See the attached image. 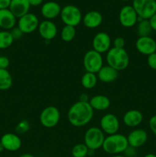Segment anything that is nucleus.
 Here are the masks:
<instances>
[{
    "instance_id": "obj_1",
    "label": "nucleus",
    "mask_w": 156,
    "mask_h": 157,
    "mask_svg": "<svg viewBox=\"0 0 156 157\" xmlns=\"http://www.w3.org/2000/svg\"><path fill=\"white\" fill-rule=\"evenodd\" d=\"M94 110L89 102L78 101L70 107L67 113L69 123L75 127H81L88 124L93 117Z\"/></svg>"
},
{
    "instance_id": "obj_2",
    "label": "nucleus",
    "mask_w": 156,
    "mask_h": 157,
    "mask_svg": "<svg viewBox=\"0 0 156 157\" xmlns=\"http://www.w3.org/2000/svg\"><path fill=\"white\" fill-rule=\"evenodd\" d=\"M128 147L127 136L117 133L113 135H108L104 140L102 148L105 153L113 156L123 153Z\"/></svg>"
},
{
    "instance_id": "obj_3",
    "label": "nucleus",
    "mask_w": 156,
    "mask_h": 157,
    "mask_svg": "<svg viewBox=\"0 0 156 157\" xmlns=\"http://www.w3.org/2000/svg\"><path fill=\"white\" fill-rule=\"evenodd\" d=\"M106 61L107 64L116 71H123L129 64V56L125 48L113 47L106 52Z\"/></svg>"
},
{
    "instance_id": "obj_4",
    "label": "nucleus",
    "mask_w": 156,
    "mask_h": 157,
    "mask_svg": "<svg viewBox=\"0 0 156 157\" xmlns=\"http://www.w3.org/2000/svg\"><path fill=\"white\" fill-rule=\"evenodd\" d=\"M105 138V133L99 127H92L84 134V144L89 150L95 151L102 148Z\"/></svg>"
},
{
    "instance_id": "obj_5",
    "label": "nucleus",
    "mask_w": 156,
    "mask_h": 157,
    "mask_svg": "<svg viewBox=\"0 0 156 157\" xmlns=\"http://www.w3.org/2000/svg\"><path fill=\"white\" fill-rule=\"evenodd\" d=\"M61 21L65 25L76 26L79 25L82 21L83 16L79 8L73 5H67L61 9Z\"/></svg>"
},
{
    "instance_id": "obj_6",
    "label": "nucleus",
    "mask_w": 156,
    "mask_h": 157,
    "mask_svg": "<svg viewBox=\"0 0 156 157\" xmlns=\"http://www.w3.org/2000/svg\"><path fill=\"white\" fill-rule=\"evenodd\" d=\"M132 7L139 18L149 20L156 13V0H133Z\"/></svg>"
},
{
    "instance_id": "obj_7",
    "label": "nucleus",
    "mask_w": 156,
    "mask_h": 157,
    "mask_svg": "<svg viewBox=\"0 0 156 157\" xmlns=\"http://www.w3.org/2000/svg\"><path fill=\"white\" fill-rule=\"evenodd\" d=\"M83 64L86 71L97 74L103 66V58L101 54L92 49L85 53L83 59Z\"/></svg>"
},
{
    "instance_id": "obj_8",
    "label": "nucleus",
    "mask_w": 156,
    "mask_h": 157,
    "mask_svg": "<svg viewBox=\"0 0 156 157\" xmlns=\"http://www.w3.org/2000/svg\"><path fill=\"white\" fill-rule=\"evenodd\" d=\"M60 119V110L54 106H48L43 109L39 117L40 123L45 128L54 127L58 124Z\"/></svg>"
},
{
    "instance_id": "obj_9",
    "label": "nucleus",
    "mask_w": 156,
    "mask_h": 157,
    "mask_svg": "<svg viewBox=\"0 0 156 157\" xmlns=\"http://www.w3.org/2000/svg\"><path fill=\"white\" fill-rule=\"evenodd\" d=\"M39 23L38 16L35 14L28 12L18 18V28L23 34H31L38 29Z\"/></svg>"
},
{
    "instance_id": "obj_10",
    "label": "nucleus",
    "mask_w": 156,
    "mask_h": 157,
    "mask_svg": "<svg viewBox=\"0 0 156 157\" xmlns=\"http://www.w3.org/2000/svg\"><path fill=\"white\" fill-rule=\"evenodd\" d=\"M99 128L104 133L113 135L117 133L120 123L117 117L113 113H106L102 117L99 121Z\"/></svg>"
},
{
    "instance_id": "obj_11",
    "label": "nucleus",
    "mask_w": 156,
    "mask_h": 157,
    "mask_svg": "<svg viewBox=\"0 0 156 157\" xmlns=\"http://www.w3.org/2000/svg\"><path fill=\"white\" fill-rule=\"evenodd\" d=\"M139 16L132 6H125L120 9L119 20L121 25L125 28H132L138 22Z\"/></svg>"
},
{
    "instance_id": "obj_12",
    "label": "nucleus",
    "mask_w": 156,
    "mask_h": 157,
    "mask_svg": "<svg viewBox=\"0 0 156 157\" xmlns=\"http://www.w3.org/2000/svg\"><path fill=\"white\" fill-rule=\"evenodd\" d=\"M112 40L110 35L106 32H98L94 35L92 41L93 50L99 54L106 53L111 48Z\"/></svg>"
},
{
    "instance_id": "obj_13",
    "label": "nucleus",
    "mask_w": 156,
    "mask_h": 157,
    "mask_svg": "<svg viewBox=\"0 0 156 157\" xmlns=\"http://www.w3.org/2000/svg\"><path fill=\"white\" fill-rule=\"evenodd\" d=\"M136 48L142 55L148 56L156 52V41L151 36L139 37L136 41Z\"/></svg>"
},
{
    "instance_id": "obj_14",
    "label": "nucleus",
    "mask_w": 156,
    "mask_h": 157,
    "mask_svg": "<svg viewBox=\"0 0 156 157\" xmlns=\"http://www.w3.org/2000/svg\"><path fill=\"white\" fill-rule=\"evenodd\" d=\"M38 33L43 39L50 41L58 35V27L56 24L50 20H44L39 23L38 28Z\"/></svg>"
},
{
    "instance_id": "obj_15",
    "label": "nucleus",
    "mask_w": 156,
    "mask_h": 157,
    "mask_svg": "<svg viewBox=\"0 0 156 157\" xmlns=\"http://www.w3.org/2000/svg\"><path fill=\"white\" fill-rule=\"evenodd\" d=\"M6 150L9 152L18 151L21 147V140L18 134L13 133H5L0 140Z\"/></svg>"
},
{
    "instance_id": "obj_16",
    "label": "nucleus",
    "mask_w": 156,
    "mask_h": 157,
    "mask_svg": "<svg viewBox=\"0 0 156 157\" xmlns=\"http://www.w3.org/2000/svg\"><path fill=\"white\" fill-rule=\"evenodd\" d=\"M128 146L138 149L146 144L148 140V133L142 129H135L127 136Z\"/></svg>"
},
{
    "instance_id": "obj_17",
    "label": "nucleus",
    "mask_w": 156,
    "mask_h": 157,
    "mask_svg": "<svg viewBox=\"0 0 156 157\" xmlns=\"http://www.w3.org/2000/svg\"><path fill=\"white\" fill-rule=\"evenodd\" d=\"M61 9L62 8L60 6L58 2L54 1H49L42 5L41 9V13L46 20L51 21L52 19H54L57 17L59 16L61 12Z\"/></svg>"
},
{
    "instance_id": "obj_18",
    "label": "nucleus",
    "mask_w": 156,
    "mask_h": 157,
    "mask_svg": "<svg viewBox=\"0 0 156 157\" xmlns=\"http://www.w3.org/2000/svg\"><path fill=\"white\" fill-rule=\"evenodd\" d=\"M30 8L28 0H11L9 9L17 18H19L28 13Z\"/></svg>"
},
{
    "instance_id": "obj_19",
    "label": "nucleus",
    "mask_w": 156,
    "mask_h": 157,
    "mask_svg": "<svg viewBox=\"0 0 156 157\" xmlns=\"http://www.w3.org/2000/svg\"><path fill=\"white\" fill-rule=\"evenodd\" d=\"M143 114L139 110H129L123 115L122 122L128 127H136L142 124Z\"/></svg>"
},
{
    "instance_id": "obj_20",
    "label": "nucleus",
    "mask_w": 156,
    "mask_h": 157,
    "mask_svg": "<svg viewBox=\"0 0 156 157\" xmlns=\"http://www.w3.org/2000/svg\"><path fill=\"white\" fill-rule=\"evenodd\" d=\"M17 18L9 9H0V28L9 31L15 27Z\"/></svg>"
},
{
    "instance_id": "obj_21",
    "label": "nucleus",
    "mask_w": 156,
    "mask_h": 157,
    "mask_svg": "<svg viewBox=\"0 0 156 157\" xmlns=\"http://www.w3.org/2000/svg\"><path fill=\"white\" fill-rule=\"evenodd\" d=\"M82 21L87 29H96L102 24V15L97 11H90L83 17Z\"/></svg>"
},
{
    "instance_id": "obj_22",
    "label": "nucleus",
    "mask_w": 156,
    "mask_h": 157,
    "mask_svg": "<svg viewBox=\"0 0 156 157\" xmlns=\"http://www.w3.org/2000/svg\"><path fill=\"white\" fill-rule=\"evenodd\" d=\"M97 78L103 83H112L116 81L119 77V71L109 65L102 66L98 71Z\"/></svg>"
},
{
    "instance_id": "obj_23",
    "label": "nucleus",
    "mask_w": 156,
    "mask_h": 157,
    "mask_svg": "<svg viewBox=\"0 0 156 157\" xmlns=\"http://www.w3.org/2000/svg\"><path fill=\"white\" fill-rule=\"evenodd\" d=\"M89 103L93 110H97V111L106 110L110 107V100L109 99L108 97L102 94L92 97Z\"/></svg>"
},
{
    "instance_id": "obj_24",
    "label": "nucleus",
    "mask_w": 156,
    "mask_h": 157,
    "mask_svg": "<svg viewBox=\"0 0 156 157\" xmlns=\"http://www.w3.org/2000/svg\"><path fill=\"white\" fill-rule=\"evenodd\" d=\"M136 32L139 37L150 36L151 32H152V29L150 25L149 20L142 19V18H139Z\"/></svg>"
},
{
    "instance_id": "obj_25",
    "label": "nucleus",
    "mask_w": 156,
    "mask_h": 157,
    "mask_svg": "<svg viewBox=\"0 0 156 157\" xmlns=\"http://www.w3.org/2000/svg\"><path fill=\"white\" fill-rule=\"evenodd\" d=\"M12 77L7 69H0V90H7L12 87Z\"/></svg>"
},
{
    "instance_id": "obj_26",
    "label": "nucleus",
    "mask_w": 156,
    "mask_h": 157,
    "mask_svg": "<svg viewBox=\"0 0 156 157\" xmlns=\"http://www.w3.org/2000/svg\"><path fill=\"white\" fill-rule=\"evenodd\" d=\"M98 78L96 74L90 73V72H86L81 78V85L85 89L93 88L97 84Z\"/></svg>"
},
{
    "instance_id": "obj_27",
    "label": "nucleus",
    "mask_w": 156,
    "mask_h": 157,
    "mask_svg": "<svg viewBox=\"0 0 156 157\" xmlns=\"http://www.w3.org/2000/svg\"><path fill=\"white\" fill-rule=\"evenodd\" d=\"M14 42L9 31H0V49H6L10 47Z\"/></svg>"
},
{
    "instance_id": "obj_28",
    "label": "nucleus",
    "mask_w": 156,
    "mask_h": 157,
    "mask_svg": "<svg viewBox=\"0 0 156 157\" xmlns=\"http://www.w3.org/2000/svg\"><path fill=\"white\" fill-rule=\"evenodd\" d=\"M76 36V29L70 25H64L61 32V38L65 42H70Z\"/></svg>"
},
{
    "instance_id": "obj_29",
    "label": "nucleus",
    "mask_w": 156,
    "mask_h": 157,
    "mask_svg": "<svg viewBox=\"0 0 156 157\" xmlns=\"http://www.w3.org/2000/svg\"><path fill=\"white\" fill-rule=\"evenodd\" d=\"M89 149L84 144H78L73 146L71 150L73 157H87L88 156Z\"/></svg>"
},
{
    "instance_id": "obj_30",
    "label": "nucleus",
    "mask_w": 156,
    "mask_h": 157,
    "mask_svg": "<svg viewBox=\"0 0 156 157\" xmlns=\"http://www.w3.org/2000/svg\"><path fill=\"white\" fill-rule=\"evenodd\" d=\"M30 129V124L26 120L21 121L15 127V133L18 135L26 133Z\"/></svg>"
},
{
    "instance_id": "obj_31",
    "label": "nucleus",
    "mask_w": 156,
    "mask_h": 157,
    "mask_svg": "<svg viewBox=\"0 0 156 157\" xmlns=\"http://www.w3.org/2000/svg\"><path fill=\"white\" fill-rule=\"evenodd\" d=\"M10 33H11V35H12V38H13L14 40L20 39V38H22L23 35H24V34H23V32H21L19 29H18V26H17V27H14L13 29H11Z\"/></svg>"
},
{
    "instance_id": "obj_32",
    "label": "nucleus",
    "mask_w": 156,
    "mask_h": 157,
    "mask_svg": "<svg viewBox=\"0 0 156 157\" xmlns=\"http://www.w3.org/2000/svg\"><path fill=\"white\" fill-rule=\"evenodd\" d=\"M147 62L150 68L156 70V52L148 55L147 58Z\"/></svg>"
},
{
    "instance_id": "obj_33",
    "label": "nucleus",
    "mask_w": 156,
    "mask_h": 157,
    "mask_svg": "<svg viewBox=\"0 0 156 157\" xmlns=\"http://www.w3.org/2000/svg\"><path fill=\"white\" fill-rule=\"evenodd\" d=\"M113 47L117 48H124L125 47V41L123 38L122 37H116L113 41Z\"/></svg>"
},
{
    "instance_id": "obj_34",
    "label": "nucleus",
    "mask_w": 156,
    "mask_h": 157,
    "mask_svg": "<svg viewBox=\"0 0 156 157\" xmlns=\"http://www.w3.org/2000/svg\"><path fill=\"white\" fill-rule=\"evenodd\" d=\"M123 153L125 157H136L137 156V149L128 146Z\"/></svg>"
},
{
    "instance_id": "obj_35",
    "label": "nucleus",
    "mask_w": 156,
    "mask_h": 157,
    "mask_svg": "<svg viewBox=\"0 0 156 157\" xmlns=\"http://www.w3.org/2000/svg\"><path fill=\"white\" fill-rule=\"evenodd\" d=\"M10 64L9 59L6 56H0V69H7Z\"/></svg>"
},
{
    "instance_id": "obj_36",
    "label": "nucleus",
    "mask_w": 156,
    "mask_h": 157,
    "mask_svg": "<svg viewBox=\"0 0 156 157\" xmlns=\"http://www.w3.org/2000/svg\"><path fill=\"white\" fill-rule=\"evenodd\" d=\"M148 125H149V128L151 131L156 136V114L150 118Z\"/></svg>"
},
{
    "instance_id": "obj_37",
    "label": "nucleus",
    "mask_w": 156,
    "mask_h": 157,
    "mask_svg": "<svg viewBox=\"0 0 156 157\" xmlns=\"http://www.w3.org/2000/svg\"><path fill=\"white\" fill-rule=\"evenodd\" d=\"M11 0H0V9H9Z\"/></svg>"
},
{
    "instance_id": "obj_38",
    "label": "nucleus",
    "mask_w": 156,
    "mask_h": 157,
    "mask_svg": "<svg viewBox=\"0 0 156 157\" xmlns=\"http://www.w3.org/2000/svg\"><path fill=\"white\" fill-rule=\"evenodd\" d=\"M149 22L150 25H151V29H152V31L156 32V13L150 18Z\"/></svg>"
},
{
    "instance_id": "obj_39",
    "label": "nucleus",
    "mask_w": 156,
    "mask_h": 157,
    "mask_svg": "<svg viewBox=\"0 0 156 157\" xmlns=\"http://www.w3.org/2000/svg\"><path fill=\"white\" fill-rule=\"evenodd\" d=\"M29 3H30L31 6H34V7H37L42 4L43 0H28Z\"/></svg>"
},
{
    "instance_id": "obj_40",
    "label": "nucleus",
    "mask_w": 156,
    "mask_h": 157,
    "mask_svg": "<svg viewBox=\"0 0 156 157\" xmlns=\"http://www.w3.org/2000/svg\"><path fill=\"white\" fill-rule=\"evenodd\" d=\"M79 101H81V102H89L90 101V98H89V96L87 94L83 93L80 95Z\"/></svg>"
},
{
    "instance_id": "obj_41",
    "label": "nucleus",
    "mask_w": 156,
    "mask_h": 157,
    "mask_svg": "<svg viewBox=\"0 0 156 157\" xmlns=\"http://www.w3.org/2000/svg\"><path fill=\"white\" fill-rule=\"evenodd\" d=\"M18 157H35V156H33L32 154H30V153H24V154H21V156H19Z\"/></svg>"
},
{
    "instance_id": "obj_42",
    "label": "nucleus",
    "mask_w": 156,
    "mask_h": 157,
    "mask_svg": "<svg viewBox=\"0 0 156 157\" xmlns=\"http://www.w3.org/2000/svg\"><path fill=\"white\" fill-rule=\"evenodd\" d=\"M144 157H156V155L154 154V153H148Z\"/></svg>"
},
{
    "instance_id": "obj_43",
    "label": "nucleus",
    "mask_w": 156,
    "mask_h": 157,
    "mask_svg": "<svg viewBox=\"0 0 156 157\" xmlns=\"http://www.w3.org/2000/svg\"><path fill=\"white\" fill-rule=\"evenodd\" d=\"M3 150H5V149H4V147H3L2 144L1 143H0V153H2V152Z\"/></svg>"
},
{
    "instance_id": "obj_44",
    "label": "nucleus",
    "mask_w": 156,
    "mask_h": 157,
    "mask_svg": "<svg viewBox=\"0 0 156 157\" xmlns=\"http://www.w3.org/2000/svg\"><path fill=\"white\" fill-rule=\"evenodd\" d=\"M112 157H125L123 155H121V154H117V155H113Z\"/></svg>"
},
{
    "instance_id": "obj_45",
    "label": "nucleus",
    "mask_w": 156,
    "mask_h": 157,
    "mask_svg": "<svg viewBox=\"0 0 156 157\" xmlns=\"http://www.w3.org/2000/svg\"><path fill=\"white\" fill-rule=\"evenodd\" d=\"M121 1H123V2H128V1H130V0H121Z\"/></svg>"
}]
</instances>
